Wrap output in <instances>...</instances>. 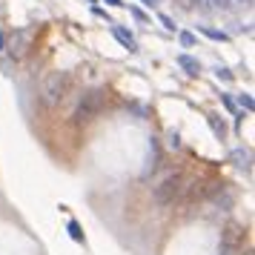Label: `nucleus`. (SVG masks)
<instances>
[{
  "label": "nucleus",
  "mask_w": 255,
  "mask_h": 255,
  "mask_svg": "<svg viewBox=\"0 0 255 255\" xmlns=\"http://www.w3.org/2000/svg\"><path fill=\"white\" fill-rule=\"evenodd\" d=\"M184 192V175L175 172L169 175V178H163L161 184L155 186V192H152V198H155V204L158 207H169V204H175V198Z\"/></svg>",
  "instance_id": "obj_1"
},
{
  "label": "nucleus",
  "mask_w": 255,
  "mask_h": 255,
  "mask_svg": "<svg viewBox=\"0 0 255 255\" xmlns=\"http://www.w3.org/2000/svg\"><path fill=\"white\" fill-rule=\"evenodd\" d=\"M66 86H69V78L63 75V72H52L43 83V98H46V104H58L60 98L66 95Z\"/></svg>",
  "instance_id": "obj_2"
},
{
  "label": "nucleus",
  "mask_w": 255,
  "mask_h": 255,
  "mask_svg": "<svg viewBox=\"0 0 255 255\" xmlns=\"http://www.w3.org/2000/svg\"><path fill=\"white\" fill-rule=\"evenodd\" d=\"M101 106H104V92H101V89H95V92L83 95L81 106H78V112H75V121H78V124H83V121L95 118L98 112H101Z\"/></svg>",
  "instance_id": "obj_3"
},
{
  "label": "nucleus",
  "mask_w": 255,
  "mask_h": 255,
  "mask_svg": "<svg viewBox=\"0 0 255 255\" xmlns=\"http://www.w3.org/2000/svg\"><path fill=\"white\" fill-rule=\"evenodd\" d=\"M112 35H115L118 40H121V43H124V46L129 49V52H135V49H138V43H135V37L129 35V32H124L121 26H112Z\"/></svg>",
  "instance_id": "obj_4"
},
{
  "label": "nucleus",
  "mask_w": 255,
  "mask_h": 255,
  "mask_svg": "<svg viewBox=\"0 0 255 255\" xmlns=\"http://www.w3.org/2000/svg\"><path fill=\"white\" fill-rule=\"evenodd\" d=\"M178 63H181L189 75H198V72H201V63H198L195 58H189V55H178Z\"/></svg>",
  "instance_id": "obj_5"
},
{
  "label": "nucleus",
  "mask_w": 255,
  "mask_h": 255,
  "mask_svg": "<svg viewBox=\"0 0 255 255\" xmlns=\"http://www.w3.org/2000/svg\"><path fill=\"white\" fill-rule=\"evenodd\" d=\"M215 204H218L221 209H230L232 204H235V198H232V192H230V189H221L218 195H215Z\"/></svg>",
  "instance_id": "obj_6"
},
{
  "label": "nucleus",
  "mask_w": 255,
  "mask_h": 255,
  "mask_svg": "<svg viewBox=\"0 0 255 255\" xmlns=\"http://www.w3.org/2000/svg\"><path fill=\"white\" fill-rule=\"evenodd\" d=\"M232 161H235V166H241V169H250V152L235 149L232 152Z\"/></svg>",
  "instance_id": "obj_7"
},
{
  "label": "nucleus",
  "mask_w": 255,
  "mask_h": 255,
  "mask_svg": "<svg viewBox=\"0 0 255 255\" xmlns=\"http://www.w3.org/2000/svg\"><path fill=\"white\" fill-rule=\"evenodd\" d=\"M69 235H72L78 244L83 241V232H81V227H78V221H69Z\"/></svg>",
  "instance_id": "obj_8"
},
{
  "label": "nucleus",
  "mask_w": 255,
  "mask_h": 255,
  "mask_svg": "<svg viewBox=\"0 0 255 255\" xmlns=\"http://www.w3.org/2000/svg\"><path fill=\"white\" fill-rule=\"evenodd\" d=\"M201 32H204V35H207V37H212V40H221V43L227 40V35H224V32H215V29H207V26H204Z\"/></svg>",
  "instance_id": "obj_9"
},
{
  "label": "nucleus",
  "mask_w": 255,
  "mask_h": 255,
  "mask_svg": "<svg viewBox=\"0 0 255 255\" xmlns=\"http://www.w3.org/2000/svg\"><path fill=\"white\" fill-rule=\"evenodd\" d=\"M235 250H238V244H221V255H235Z\"/></svg>",
  "instance_id": "obj_10"
},
{
  "label": "nucleus",
  "mask_w": 255,
  "mask_h": 255,
  "mask_svg": "<svg viewBox=\"0 0 255 255\" xmlns=\"http://www.w3.org/2000/svg\"><path fill=\"white\" fill-rule=\"evenodd\" d=\"M238 104H241L244 109H250V112L255 109V104H253V98H250V95H241V98H238Z\"/></svg>",
  "instance_id": "obj_11"
},
{
  "label": "nucleus",
  "mask_w": 255,
  "mask_h": 255,
  "mask_svg": "<svg viewBox=\"0 0 255 255\" xmlns=\"http://www.w3.org/2000/svg\"><path fill=\"white\" fill-rule=\"evenodd\" d=\"M181 43H184V46H195V35H189V32H181Z\"/></svg>",
  "instance_id": "obj_12"
},
{
  "label": "nucleus",
  "mask_w": 255,
  "mask_h": 255,
  "mask_svg": "<svg viewBox=\"0 0 255 255\" xmlns=\"http://www.w3.org/2000/svg\"><path fill=\"white\" fill-rule=\"evenodd\" d=\"M209 124H212V129H215V135H221V138H224V132H227V129H224V124H218L215 118H209Z\"/></svg>",
  "instance_id": "obj_13"
},
{
  "label": "nucleus",
  "mask_w": 255,
  "mask_h": 255,
  "mask_svg": "<svg viewBox=\"0 0 255 255\" xmlns=\"http://www.w3.org/2000/svg\"><path fill=\"white\" fill-rule=\"evenodd\" d=\"M209 6H215V9H230V0H207Z\"/></svg>",
  "instance_id": "obj_14"
},
{
  "label": "nucleus",
  "mask_w": 255,
  "mask_h": 255,
  "mask_svg": "<svg viewBox=\"0 0 255 255\" xmlns=\"http://www.w3.org/2000/svg\"><path fill=\"white\" fill-rule=\"evenodd\" d=\"M161 23L166 26V29H175V23H172V20H169V17H166V14H161Z\"/></svg>",
  "instance_id": "obj_15"
},
{
  "label": "nucleus",
  "mask_w": 255,
  "mask_h": 255,
  "mask_svg": "<svg viewBox=\"0 0 255 255\" xmlns=\"http://www.w3.org/2000/svg\"><path fill=\"white\" fill-rule=\"evenodd\" d=\"M106 3H109V6H124V3H121V0H106Z\"/></svg>",
  "instance_id": "obj_16"
},
{
  "label": "nucleus",
  "mask_w": 255,
  "mask_h": 255,
  "mask_svg": "<svg viewBox=\"0 0 255 255\" xmlns=\"http://www.w3.org/2000/svg\"><path fill=\"white\" fill-rule=\"evenodd\" d=\"M0 49H3V35H0Z\"/></svg>",
  "instance_id": "obj_17"
},
{
  "label": "nucleus",
  "mask_w": 255,
  "mask_h": 255,
  "mask_svg": "<svg viewBox=\"0 0 255 255\" xmlns=\"http://www.w3.org/2000/svg\"><path fill=\"white\" fill-rule=\"evenodd\" d=\"M247 3H253V0H247Z\"/></svg>",
  "instance_id": "obj_18"
},
{
  "label": "nucleus",
  "mask_w": 255,
  "mask_h": 255,
  "mask_svg": "<svg viewBox=\"0 0 255 255\" xmlns=\"http://www.w3.org/2000/svg\"><path fill=\"white\" fill-rule=\"evenodd\" d=\"M247 255H253V253H247Z\"/></svg>",
  "instance_id": "obj_19"
}]
</instances>
